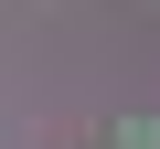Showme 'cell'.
I'll use <instances>...</instances> for the list:
<instances>
[{"label": "cell", "mask_w": 160, "mask_h": 149, "mask_svg": "<svg viewBox=\"0 0 160 149\" xmlns=\"http://www.w3.org/2000/svg\"><path fill=\"white\" fill-rule=\"evenodd\" d=\"M118 149H160V128H149V117H128V128H118Z\"/></svg>", "instance_id": "obj_1"}]
</instances>
